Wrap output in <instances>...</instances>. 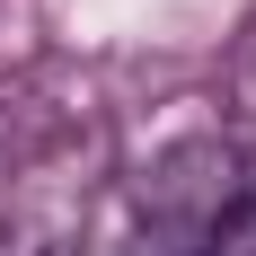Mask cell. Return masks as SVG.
Masks as SVG:
<instances>
[{
	"instance_id": "obj_1",
	"label": "cell",
	"mask_w": 256,
	"mask_h": 256,
	"mask_svg": "<svg viewBox=\"0 0 256 256\" xmlns=\"http://www.w3.org/2000/svg\"><path fill=\"white\" fill-rule=\"evenodd\" d=\"M204 256H256V194H248V204H230V212L204 230Z\"/></svg>"
},
{
	"instance_id": "obj_2",
	"label": "cell",
	"mask_w": 256,
	"mask_h": 256,
	"mask_svg": "<svg viewBox=\"0 0 256 256\" xmlns=\"http://www.w3.org/2000/svg\"><path fill=\"white\" fill-rule=\"evenodd\" d=\"M132 256H204V248H186L177 230H142V238H132Z\"/></svg>"
},
{
	"instance_id": "obj_3",
	"label": "cell",
	"mask_w": 256,
	"mask_h": 256,
	"mask_svg": "<svg viewBox=\"0 0 256 256\" xmlns=\"http://www.w3.org/2000/svg\"><path fill=\"white\" fill-rule=\"evenodd\" d=\"M44 256H62V248H44Z\"/></svg>"
}]
</instances>
